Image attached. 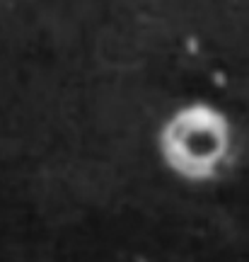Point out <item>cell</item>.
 Segmentation results:
<instances>
[{
	"instance_id": "obj_1",
	"label": "cell",
	"mask_w": 249,
	"mask_h": 262,
	"mask_svg": "<svg viewBox=\"0 0 249 262\" xmlns=\"http://www.w3.org/2000/svg\"><path fill=\"white\" fill-rule=\"evenodd\" d=\"M167 165L189 180H211L230 153L228 119L211 104H189L177 112L160 136Z\"/></svg>"
}]
</instances>
